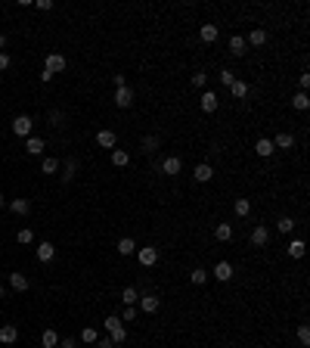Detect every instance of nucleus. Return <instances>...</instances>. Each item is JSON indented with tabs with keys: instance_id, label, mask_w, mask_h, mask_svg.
Listing matches in <instances>:
<instances>
[{
	"instance_id": "nucleus-1",
	"label": "nucleus",
	"mask_w": 310,
	"mask_h": 348,
	"mask_svg": "<svg viewBox=\"0 0 310 348\" xmlns=\"http://www.w3.org/2000/svg\"><path fill=\"white\" fill-rule=\"evenodd\" d=\"M106 333H109V339L115 345H121V342H128V330H124V320L118 314H109L106 317Z\"/></svg>"
},
{
	"instance_id": "nucleus-2",
	"label": "nucleus",
	"mask_w": 310,
	"mask_h": 348,
	"mask_svg": "<svg viewBox=\"0 0 310 348\" xmlns=\"http://www.w3.org/2000/svg\"><path fill=\"white\" fill-rule=\"evenodd\" d=\"M9 127H13V134H16V137H25V140H28V137H31V127H34V121H31V115H16Z\"/></svg>"
},
{
	"instance_id": "nucleus-3",
	"label": "nucleus",
	"mask_w": 310,
	"mask_h": 348,
	"mask_svg": "<svg viewBox=\"0 0 310 348\" xmlns=\"http://www.w3.org/2000/svg\"><path fill=\"white\" fill-rule=\"evenodd\" d=\"M65 56L62 53H47V59H44V72H50V75H59L65 72Z\"/></svg>"
},
{
	"instance_id": "nucleus-4",
	"label": "nucleus",
	"mask_w": 310,
	"mask_h": 348,
	"mask_svg": "<svg viewBox=\"0 0 310 348\" xmlns=\"http://www.w3.org/2000/svg\"><path fill=\"white\" fill-rule=\"evenodd\" d=\"M136 261H140L143 268H155V264H158V249H155V246H143V249H136Z\"/></svg>"
},
{
	"instance_id": "nucleus-5",
	"label": "nucleus",
	"mask_w": 310,
	"mask_h": 348,
	"mask_svg": "<svg viewBox=\"0 0 310 348\" xmlns=\"http://www.w3.org/2000/svg\"><path fill=\"white\" fill-rule=\"evenodd\" d=\"M208 277H214L217 283H226V280H233V264H229V261H217V264H214V271H211Z\"/></svg>"
},
{
	"instance_id": "nucleus-6",
	"label": "nucleus",
	"mask_w": 310,
	"mask_h": 348,
	"mask_svg": "<svg viewBox=\"0 0 310 348\" xmlns=\"http://www.w3.org/2000/svg\"><path fill=\"white\" fill-rule=\"evenodd\" d=\"M115 106H118V109H131L133 106V90L131 87H118V90H115Z\"/></svg>"
},
{
	"instance_id": "nucleus-7",
	"label": "nucleus",
	"mask_w": 310,
	"mask_h": 348,
	"mask_svg": "<svg viewBox=\"0 0 310 348\" xmlns=\"http://www.w3.org/2000/svg\"><path fill=\"white\" fill-rule=\"evenodd\" d=\"M140 308H143V314H155V311L162 308V298H158L155 292H146V295L140 298Z\"/></svg>"
},
{
	"instance_id": "nucleus-8",
	"label": "nucleus",
	"mask_w": 310,
	"mask_h": 348,
	"mask_svg": "<svg viewBox=\"0 0 310 348\" xmlns=\"http://www.w3.org/2000/svg\"><path fill=\"white\" fill-rule=\"evenodd\" d=\"M34 255H38V261H41V264H47V261H53V258H56V246H53V242H41V246L34 249Z\"/></svg>"
},
{
	"instance_id": "nucleus-9",
	"label": "nucleus",
	"mask_w": 310,
	"mask_h": 348,
	"mask_svg": "<svg viewBox=\"0 0 310 348\" xmlns=\"http://www.w3.org/2000/svg\"><path fill=\"white\" fill-rule=\"evenodd\" d=\"M270 242V230L267 224H258L255 230H251V246H267Z\"/></svg>"
},
{
	"instance_id": "nucleus-10",
	"label": "nucleus",
	"mask_w": 310,
	"mask_h": 348,
	"mask_svg": "<svg viewBox=\"0 0 310 348\" xmlns=\"http://www.w3.org/2000/svg\"><path fill=\"white\" fill-rule=\"evenodd\" d=\"M217 103H221V100H217V94H214V90H205V94H202V100H199V106H202V112H217Z\"/></svg>"
},
{
	"instance_id": "nucleus-11",
	"label": "nucleus",
	"mask_w": 310,
	"mask_h": 348,
	"mask_svg": "<svg viewBox=\"0 0 310 348\" xmlns=\"http://www.w3.org/2000/svg\"><path fill=\"white\" fill-rule=\"evenodd\" d=\"M96 146L115 149V146H118V137H115V131H109V127H106V131H99V134H96Z\"/></svg>"
},
{
	"instance_id": "nucleus-12",
	"label": "nucleus",
	"mask_w": 310,
	"mask_h": 348,
	"mask_svg": "<svg viewBox=\"0 0 310 348\" xmlns=\"http://www.w3.org/2000/svg\"><path fill=\"white\" fill-rule=\"evenodd\" d=\"M162 171L168 174V177H177V174L183 171V162H180L177 156H168V159L162 162Z\"/></svg>"
},
{
	"instance_id": "nucleus-13",
	"label": "nucleus",
	"mask_w": 310,
	"mask_h": 348,
	"mask_svg": "<svg viewBox=\"0 0 310 348\" xmlns=\"http://www.w3.org/2000/svg\"><path fill=\"white\" fill-rule=\"evenodd\" d=\"M16 339H19V327H16V323H3V327H0V342L13 345Z\"/></svg>"
},
{
	"instance_id": "nucleus-14",
	"label": "nucleus",
	"mask_w": 310,
	"mask_h": 348,
	"mask_svg": "<svg viewBox=\"0 0 310 348\" xmlns=\"http://www.w3.org/2000/svg\"><path fill=\"white\" fill-rule=\"evenodd\" d=\"M255 153H258L261 159H270L273 153H276V146H273V140H270V137H261V140L255 143Z\"/></svg>"
},
{
	"instance_id": "nucleus-15",
	"label": "nucleus",
	"mask_w": 310,
	"mask_h": 348,
	"mask_svg": "<svg viewBox=\"0 0 310 348\" xmlns=\"http://www.w3.org/2000/svg\"><path fill=\"white\" fill-rule=\"evenodd\" d=\"M192 177H196L199 183H208L214 177V168L208 165V162H202V165H196V171H192Z\"/></svg>"
},
{
	"instance_id": "nucleus-16",
	"label": "nucleus",
	"mask_w": 310,
	"mask_h": 348,
	"mask_svg": "<svg viewBox=\"0 0 310 348\" xmlns=\"http://www.w3.org/2000/svg\"><path fill=\"white\" fill-rule=\"evenodd\" d=\"M109 159H112V165H115V168L131 165V153H128V149H118V146L112 149V156H109Z\"/></svg>"
},
{
	"instance_id": "nucleus-17",
	"label": "nucleus",
	"mask_w": 310,
	"mask_h": 348,
	"mask_svg": "<svg viewBox=\"0 0 310 348\" xmlns=\"http://www.w3.org/2000/svg\"><path fill=\"white\" fill-rule=\"evenodd\" d=\"M75 174H78V159H68L65 168H62V174H59V180H62V183H72Z\"/></svg>"
},
{
	"instance_id": "nucleus-18",
	"label": "nucleus",
	"mask_w": 310,
	"mask_h": 348,
	"mask_svg": "<svg viewBox=\"0 0 310 348\" xmlns=\"http://www.w3.org/2000/svg\"><path fill=\"white\" fill-rule=\"evenodd\" d=\"M199 38H202L205 44H214L217 38H221V28H217V25H202V28H199Z\"/></svg>"
},
{
	"instance_id": "nucleus-19",
	"label": "nucleus",
	"mask_w": 310,
	"mask_h": 348,
	"mask_svg": "<svg viewBox=\"0 0 310 348\" xmlns=\"http://www.w3.org/2000/svg\"><path fill=\"white\" fill-rule=\"evenodd\" d=\"M6 208H9L13 215H28V212H31V202H28V199H9Z\"/></svg>"
},
{
	"instance_id": "nucleus-20",
	"label": "nucleus",
	"mask_w": 310,
	"mask_h": 348,
	"mask_svg": "<svg viewBox=\"0 0 310 348\" xmlns=\"http://www.w3.org/2000/svg\"><path fill=\"white\" fill-rule=\"evenodd\" d=\"M140 146H143V153H146V156H152V153H155V149H158V146H162V137H155V134H146Z\"/></svg>"
},
{
	"instance_id": "nucleus-21",
	"label": "nucleus",
	"mask_w": 310,
	"mask_h": 348,
	"mask_svg": "<svg viewBox=\"0 0 310 348\" xmlns=\"http://www.w3.org/2000/svg\"><path fill=\"white\" fill-rule=\"evenodd\" d=\"M9 286H13L16 292H25L31 283H28V277H25V274H19V271H16V274H9Z\"/></svg>"
},
{
	"instance_id": "nucleus-22",
	"label": "nucleus",
	"mask_w": 310,
	"mask_h": 348,
	"mask_svg": "<svg viewBox=\"0 0 310 348\" xmlns=\"http://www.w3.org/2000/svg\"><path fill=\"white\" fill-rule=\"evenodd\" d=\"M285 252H289V258H304L307 246H304V239H292L289 246H285Z\"/></svg>"
},
{
	"instance_id": "nucleus-23",
	"label": "nucleus",
	"mask_w": 310,
	"mask_h": 348,
	"mask_svg": "<svg viewBox=\"0 0 310 348\" xmlns=\"http://www.w3.org/2000/svg\"><path fill=\"white\" fill-rule=\"evenodd\" d=\"M118 255H124V258H128V255H136V242L131 236H121L118 239Z\"/></svg>"
},
{
	"instance_id": "nucleus-24",
	"label": "nucleus",
	"mask_w": 310,
	"mask_h": 348,
	"mask_svg": "<svg viewBox=\"0 0 310 348\" xmlns=\"http://www.w3.org/2000/svg\"><path fill=\"white\" fill-rule=\"evenodd\" d=\"M245 38H239V34H233V38H229V53L233 56H245Z\"/></svg>"
},
{
	"instance_id": "nucleus-25",
	"label": "nucleus",
	"mask_w": 310,
	"mask_h": 348,
	"mask_svg": "<svg viewBox=\"0 0 310 348\" xmlns=\"http://www.w3.org/2000/svg\"><path fill=\"white\" fill-rule=\"evenodd\" d=\"M121 301H124V308H128V305H136V301H140L136 286H124V289H121Z\"/></svg>"
},
{
	"instance_id": "nucleus-26",
	"label": "nucleus",
	"mask_w": 310,
	"mask_h": 348,
	"mask_svg": "<svg viewBox=\"0 0 310 348\" xmlns=\"http://www.w3.org/2000/svg\"><path fill=\"white\" fill-rule=\"evenodd\" d=\"M25 153L28 156H41L44 153V140H41V137H28V140H25Z\"/></svg>"
},
{
	"instance_id": "nucleus-27",
	"label": "nucleus",
	"mask_w": 310,
	"mask_h": 348,
	"mask_svg": "<svg viewBox=\"0 0 310 348\" xmlns=\"http://www.w3.org/2000/svg\"><path fill=\"white\" fill-rule=\"evenodd\" d=\"M273 146H276V149H292V146H295V137H292L289 131H282V134H276Z\"/></svg>"
},
{
	"instance_id": "nucleus-28",
	"label": "nucleus",
	"mask_w": 310,
	"mask_h": 348,
	"mask_svg": "<svg viewBox=\"0 0 310 348\" xmlns=\"http://www.w3.org/2000/svg\"><path fill=\"white\" fill-rule=\"evenodd\" d=\"M245 44H251V47H264V44H267V31H264V28H255V31L248 34Z\"/></svg>"
},
{
	"instance_id": "nucleus-29",
	"label": "nucleus",
	"mask_w": 310,
	"mask_h": 348,
	"mask_svg": "<svg viewBox=\"0 0 310 348\" xmlns=\"http://www.w3.org/2000/svg\"><path fill=\"white\" fill-rule=\"evenodd\" d=\"M214 236H217V242H229V239H233V227H229V224H217Z\"/></svg>"
},
{
	"instance_id": "nucleus-30",
	"label": "nucleus",
	"mask_w": 310,
	"mask_h": 348,
	"mask_svg": "<svg viewBox=\"0 0 310 348\" xmlns=\"http://www.w3.org/2000/svg\"><path fill=\"white\" fill-rule=\"evenodd\" d=\"M292 106H295L298 112H307V106H310V97L304 94V90H298V94L292 97Z\"/></svg>"
},
{
	"instance_id": "nucleus-31",
	"label": "nucleus",
	"mask_w": 310,
	"mask_h": 348,
	"mask_svg": "<svg viewBox=\"0 0 310 348\" xmlns=\"http://www.w3.org/2000/svg\"><path fill=\"white\" fill-rule=\"evenodd\" d=\"M229 94H233L236 100H245V97H248V84H245V81H239V78H236V81H233V87H229Z\"/></svg>"
},
{
	"instance_id": "nucleus-32",
	"label": "nucleus",
	"mask_w": 310,
	"mask_h": 348,
	"mask_svg": "<svg viewBox=\"0 0 310 348\" xmlns=\"http://www.w3.org/2000/svg\"><path fill=\"white\" fill-rule=\"evenodd\" d=\"M276 230H279V233H292V230H295V218L292 215H282L279 221H276Z\"/></svg>"
},
{
	"instance_id": "nucleus-33",
	"label": "nucleus",
	"mask_w": 310,
	"mask_h": 348,
	"mask_svg": "<svg viewBox=\"0 0 310 348\" xmlns=\"http://www.w3.org/2000/svg\"><path fill=\"white\" fill-rule=\"evenodd\" d=\"M233 212H236L239 218L251 215V202H248V199H236V202H233Z\"/></svg>"
},
{
	"instance_id": "nucleus-34",
	"label": "nucleus",
	"mask_w": 310,
	"mask_h": 348,
	"mask_svg": "<svg viewBox=\"0 0 310 348\" xmlns=\"http://www.w3.org/2000/svg\"><path fill=\"white\" fill-rule=\"evenodd\" d=\"M96 339H99L96 327H84V330H81V342H87V345H96Z\"/></svg>"
},
{
	"instance_id": "nucleus-35",
	"label": "nucleus",
	"mask_w": 310,
	"mask_h": 348,
	"mask_svg": "<svg viewBox=\"0 0 310 348\" xmlns=\"http://www.w3.org/2000/svg\"><path fill=\"white\" fill-rule=\"evenodd\" d=\"M41 171H44V174H56V171H59V159H50V156H47V159L41 162Z\"/></svg>"
},
{
	"instance_id": "nucleus-36",
	"label": "nucleus",
	"mask_w": 310,
	"mask_h": 348,
	"mask_svg": "<svg viewBox=\"0 0 310 348\" xmlns=\"http://www.w3.org/2000/svg\"><path fill=\"white\" fill-rule=\"evenodd\" d=\"M59 345V333L56 330H44V348H56Z\"/></svg>"
},
{
	"instance_id": "nucleus-37",
	"label": "nucleus",
	"mask_w": 310,
	"mask_h": 348,
	"mask_svg": "<svg viewBox=\"0 0 310 348\" xmlns=\"http://www.w3.org/2000/svg\"><path fill=\"white\" fill-rule=\"evenodd\" d=\"M189 280H192V283H196V286H202V283H208V271H205V268H196V271H192V274H189Z\"/></svg>"
},
{
	"instance_id": "nucleus-38",
	"label": "nucleus",
	"mask_w": 310,
	"mask_h": 348,
	"mask_svg": "<svg viewBox=\"0 0 310 348\" xmlns=\"http://www.w3.org/2000/svg\"><path fill=\"white\" fill-rule=\"evenodd\" d=\"M233 81H236V72H233V68H221V84H223V87H233Z\"/></svg>"
},
{
	"instance_id": "nucleus-39",
	"label": "nucleus",
	"mask_w": 310,
	"mask_h": 348,
	"mask_svg": "<svg viewBox=\"0 0 310 348\" xmlns=\"http://www.w3.org/2000/svg\"><path fill=\"white\" fill-rule=\"evenodd\" d=\"M16 239L22 242V246H31V242H34V233H31V230H28V227H22V230H19V236H16Z\"/></svg>"
},
{
	"instance_id": "nucleus-40",
	"label": "nucleus",
	"mask_w": 310,
	"mask_h": 348,
	"mask_svg": "<svg viewBox=\"0 0 310 348\" xmlns=\"http://www.w3.org/2000/svg\"><path fill=\"white\" fill-rule=\"evenodd\" d=\"M62 121H65V112H62V109H53V112H50V124L62 127Z\"/></svg>"
},
{
	"instance_id": "nucleus-41",
	"label": "nucleus",
	"mask_w": 310,
	"mask_h": 348,
	"mask_svg": "<svg viewBox=\"0 0 310 348\" xmlns=\"http://www.w3.org/2000/svg\"><path fill=\"white\" fill-rule=\"evenodd\" d=\"M208 84V72H196L192 75V87H205Z\"/></svg>"
},
{
	"instance_id": "nucleus-42",
	"label": "nucleus",
	"mask_w": 310,
	"mask_h": 348,
	"mask_svg": "<svg viewBox=\"0 0 310 348\" xmlns=\"http://www.w3.org/2000/svg\"><path fill=\"white\" fill-rule=\"evenodd\" d=\"M298 342H301V345H310V330L304 327V323L298 327Z\"/></svg>"
},
{
	"instance_id": "nucleus-43",
	"label": "nucleus",
	"mask_w": 310,
	"mask_h": 348,
	"mask_svg": "<svg viewBox=\"0 0 310 348\" xmlns=\"http://www.w3.org/2000/svg\"><path fill=\"white\" fill-rule=\"evenodd\" d=\"M136 314H140L136 305H128V308H124V314H121V320H136Z\"/></svg>"
},
{
	"instance_id": "nucleus-44",
	"label": "nucleus",
	"mask_w": 310,
	"mask_h": 348,
	"mask_svg": "<svg viewBox=\"0 0 310 348\" xmlns=\"http://www.w3.org/2000/svg\"><path fill=\"white\" fill-rule=\"evenodd\" d=\"M34 6H38L41 13H50V9H53V0H34Z\"/></svg>"
},
{
	"instance_id": "nucleus-45",
	"label": "nucleus",
	"mask_w": 310,
	"mask_h": 348,
	"mask_svg": "<svg viewBox=\"0 0 310 348\" xmlns=\"http://www.w3.org/2000/svg\"><path fill=\"white\" fill-rule=\"evenodd\" d=\"M56 348H78V339H72V336H65V339H59V345Z\"/></svg>"
},
{
	"instance_id": "nucleus-46",
	"label": "nucleus",
	"mask_w": 310,
	"mask_h": 348,
	"mask_svg": "<svg viewBox=\"0 0 310 348\" xmlns=\"http://www.w3.org/2000/svg\"><path fill=\"white\" fill-rule=\"evenodd\" d=\"M9 65H13V59H9V53H0V72H6Z\"/></svg>"
},
{
	"instance_id": "nucleus-47",
	"label": "nucleus",
	"mask_w": 310,
	"mask_h": 348,
	"mask_svg": "<svg viewBox=\"0 0 310 348\" xmlns=\"http://www.w3.org/2000/svg\"><path fill=\"white\" fill-rule=\"evenodd\" d=\"M96 348H115V342L109 339V336H106V339H102V336H99V339H96Z\"/></svg>"
},
{
	"instance_id": "nucleus-48",
	"label": "nucleus",
	"mask_w": 310,
	"mask_h": 348,
	"mask_svg": "<svg viewBox=\"0 0 310 348\" xmlns=\"http://www.w3.org/2000/svg\"><path fill=\"white\" fill-rule=\"evenodd\" d=\"M298 84H301V90H304V94H307V87H310V75H307V72H304V75H301V78H298Z\"/></svg>"
},
{
	"instance_id": "nucleus-49",
	"label": "nucleus",
	"mask_w": 310,
	"mask_h": 348,
	"mask_svg": "<svg viewBox=\"0 0 310 348\" xmlns=\"http://www.w3.org/2000/svg\"><path fill=\"white\" fill-rule=\"evenodd\" d=\"M3 47H6V34L0 31V53H3Z\"/></svg>"
},
{
	"instance_id": "nucleus-50",
	"label": "nucleus",
	"mask_w": 310,
	"mask_h": 348,
	"mask_svg": "<svg viewBox=\"0 0 310 348\" xmlns=\"http://www.w3.org/2000/svg\"><path fill=\"white\" fill-rule=\"evenodd\" d=\"M0 298H6V286L3 283H0Z\"/></svg>"
},
{
	"instance_id": "nucleus-51",
	"label": "nucleus",
	"mask_w": 310,
	"mask_h": 348,
	"mask_svg": "<svg viewBox=\"0 0 310 348\" xmlns=\"http://www.w3.org/2000/svg\"><path fill=\"white\" fill-rule=\"evenodd\" d=\"M0 208H6V199H3V196H0Z\"/></svg>"
}]
</instances>
